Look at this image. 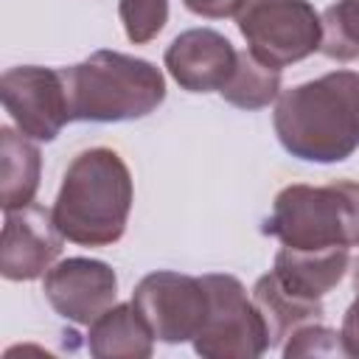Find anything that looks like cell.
<instances>
[{
    "label": "cell",
    "instance_id": "21",
    "mask_svg": "<svg viewBox=\"0 0 359 359\" xmlns=\"http://www.w3.org/2000/svg\"><path fill=\"white\" fill-rule=\"evenodd\" d=\"M339 339H342L345 356H356L359 359V294H356V300L348 306V311L342 317Z\"/></svg>",
    "mask_w": 359,
    "mask_h": 359
},
{
    "label": "cell",
    "instance_id": "9",
    "mask_svg": "<svg viewBox=\"0 0 359 359\" xmlns=\"http://www.w3.org/2000/svg\"><path fill=\"white\" fill-rule=\"evenodd\" d=\"M42 292L50 309L76 323L90 325L118 297V275L109 264L95 258H65L42 275Z\"/></svg>",
    "mask_w": 359,
    "mask_h": 359
},
{
    "label": "cell",
    "instance_id": "2",
    "mask_svg": "<svg viewBox=\"0 0 359 359\" xmlns=\"http://www.w3.org/2000/svg\"><path fill=\"white\" fill-rule=\"evenodd\" d=\"M132 199L135 185L123 157L107 146H93L70 160L50 210L67 241L109 247L126 230Z\"/></svg>",
    "mask_w": 359,
    "mask_h": 359
},
{
    "label": "cell",
    "instance_id": "5",
    "mask_svg": "<svg viewBox=\"0 0 359 359\" xmlns=\"http://www.w3.org/2000/svg\"><path fill=\"white\" fill-rule=\"evenodd\" d=\"M208 289V317L191 339L205 359H255L269 348L266 323L236 275H202Z\"/></svg>",
    "mask_w": 359,
    "mask_h": 359
},
{
    "label": "cell",
    "instance_id": "13",
    "mask_svg": "<svg viewBox=\"0 0 359 359\" xmlns=\"http://www.w3.org/2000/svg\"><path fill=\"white\" fill-rule=\"evenodd\" d=\"M87 351L95 359H149L154 334L132 303H115L90 323Z\"/></svg>",
    "mask_w": 359,
    "mask_h": 359
},
{
    "label": "cell",
    "instance_id": "15",
    "mask_svg": "<svg viewBox=\"0 0 359 359\" xmlns=\"http://www.w3.org/2000/svg\"><path fill=\"white\" fill-rule=\"evenodd\" d=\"M42 154L28 135L11 126L0 129V205L3 210H17L34 202L39 191Z\"/></svg>",
    "mask_w": 359,
    "mask_h": 359
},
{
    "label": "cell",
    "instance_id": "6",
    "mask_svg": "<svg viewBox=\"0 0 359 359\" xmlns=\"http://www.w3.org/2000/svg\"><path fill=\"white\" fill-rule=\"evenodd\" d=\"M238 31L261 62L286 67L320 50L323 22L309 0H250L238 14Z\"/></svg>",
    "mask_w": 359,
    "mask_h": 359
},
{
    "label": "cell",
    "instance_id": "1",
    "mask_svg": "<svg viewBox=\"0 0 359 359\" xmlns=\"http://www.w3.org/2000/svg\"><path fill=\"white\" fill-rule=\"evenodd\" d=\"M272 126L306 163H342L359 149V73L331 70L278 95Z\"/></svg>",
    "mask_w": 359,
    "mask_h": 359
},
{
    "label": "cell",
    "instance_id": "18",
    "mask_svg": "<svg viewBox=\"0 0 359 359\" xmlns=\"http://www.w3.org/2000/svg\"><path fill=\"white\" fill-rule=\"evenodd\" d=\"M118 17L126 39L135 45L151 42L168 22V0H118Z\"/></svg>",
    "mask_w": 359,
    "mask_h": 359
},
{
    "label": "cell",
    "instance_id": "14",
    "mask_svg": "<svg viewBox=\"0 0 359 359\" xmlns=\"http://www.w3.org/2000/svg\"><path fill=\"white\" fill-rule=\"evenodd\" d=\"M252 300H255V306L266 323L269 348L289 339V334L297 331L300 325L317 323L323 317V300H311V297L292 292L289 286H283L278 280L275 272H266L255 280Z\"/></svg>",
    "mask_w": 359,
    "mask_h": 359
},
{
    "label": "cell",
    "instance_id": "17",
    "mask_svg": "<svg viewBox=\"0 0 359 359\" xmlns=\"http://www.w3.org/2000/svg\"><path fill=\"white\" fill-rule=\"evenodd\" d=\"M320 53L337 62L359 59V0H337L323 14Z\"/></svg>",
    "mask_w": 359,
    "mask_h": 359
},
{
    "label": "cell",
    "instance_id": "20",
    "mask_svg": "<svg viewBox=\"0 0 359 359\" xmlns=\"http://www.w3.org/2000/svg\"><path fill=\"white\" fill-rule=\"evenodd\" d=\"M182 3L196 17L224 20V17H238L250 0H182Z\"/></svg>",
    "mask_w": 359,
    "mask_h": 359
},
{
    "label": "cell",
    "instance_id": "8",
    "mask_svg": "<svg viewBox=\"0 0 359 359\" xmlns=\"http://www.w3.org/2000/svg\"><path fill=\"white\" fill-rule=\"evenodd\" d=\"M0 98L11 121L31 140H56V135L70 123V104L62 70L20 65L8 67L0 79Z\"/></svg>",
    "mask_w": 359,
    "mask_h": 359
},
{
    "label": "cell",
    "instance_id": "10",
    "mask_svg": "<svg viewBox=\"0 0 359 359\" xmlns=\"http://www.w3.org/2000/svg\"><path fill=\"white\" fill-rule=\"evenodd\" d=\"M62 230L53 222V210L42 205H25L6 210L0 238V275L6 280L42 278L62 252Z\"/></svg>",
    "mask_w": 359,
    "mask_h": 359
},
{
    "label": "cell",
    "instance_id": "7",
    "mask_svg": "<svg viewBox=\"0 0 359 359\" xmlns=\"http://www.w3.org/2000/svg\"><path fill=\"white\" fill-rule=\"evenodd\" d=\"M132 306L137 309L154 339L177 345L199 334L210 300L202 278L157 269L137 280L132 292Z\"/></svg>",
    "mask_w": 359,
    "mask_h": 359
},
{
    "label": "cell",
    "instance_id": "12",
    "mask_svg": "<svg viewBox=\"0 0 359 359\" xmlns=\"http://www.w3.org/2000/svg\"><path fill=\"white\" fill-rule=\"evenodd\" d=\"M351 252L348 247H323V250H300V247H280L275 252L272 272L283 286L292 292L323 300L348 272Z\"/></svg>",
    "mask_w": 359,
    "mask_h": 359
},
{
    "label": "cell",
    "instance_id": "19",
    "mask_svg": "<svg viewBox=\"0 0 359 359\" xmlns=\"http://www.w3.org/2000/svg\"><path fill=\"white\" fill-rule=\"evenodd\" d=\"M337 353L345 356L339 331L325 328L320 323L300 325L297 331L289 334V342L283 345V356L286 359H292V356H337Z\"/></svg>",
    "mask_w": 359,
    "mask_h": 359
},
{
    "label": "cell",
    "instance_id": "4",
    "mask_svg": "<svg viewBox=\"0 0 359 359\" xmlns=\"http://www.w3.org/2000/svg\"><path fill=\"white\" fill-rule=\"evenodd\" d=\"M264 233L286 247H359V182H294L278 191Z\"/></svg>",
    "mask_w": 359,
    "mask_h": 359
},
{
    "label": "cell",
    "instance_id": "16",
    "mask_svg": "<svg viewBox=\"0 0 359 359\" xmlns=\"http://www.w3.org/2000/svg\"><path fill=\"white\" fill-rule=\"evenodd\" d=\"M219 95L227 104L247 109V112L264 109L280 95V67H272V65L261 62L255 53L241 50L236 56V67H233L230 79L222 84Z\"/></svg>",
    "mask_w": 359,
    "mask_h": 359
},
{
    "label": "cell",
    "instance_id": "11",
    "mask_svg": "<svg viewBox=\"0 0 359 359\" xmlns=\"http://www.w3.org/2000/svg\"><path fill=\"white\" fill-rule=\"evenodd\" d=\"M238 50L213 28H191L165 48V70L188 93H219L236 67Z\"/></svg>",
    "mask_w": 359,
    "mask_h": 359
},
{
    "label": "cell",
    "instance_id": "3",
    "mask_svg": "<svg viewBox=\"0 0 359 359\" xmlns=\"http://www.w3.org/2000/svg\"><path fill=\"white\" fill-rule=\"evenodd\" d=\"M59 70L67 90L70 121H137L165 101L160 67L121 50H95L84 62Z\"/></svg>",
    "mask_w": 359,
    "mask_h": 359
},
{
    "label": "cell",
    "instance_id": "22",
    "mask_svg": "<svg viewBox=\"0 0 359 359\" xmlns=\"http://www.w3.org/2000/svg\"><path fill=\"white\" fill-rule=\"evenodd\" d=\"M351 275H353V292L359 294V255L353 258V269H351Z\"/></svg>",
    "mask_w": 359,
    "mask_h": 359
}]
</instances>
